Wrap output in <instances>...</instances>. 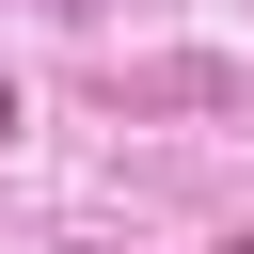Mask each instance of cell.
I'll return each instance as SVG.
<instances>
[{"instance_id": "obj_1", "label": "cell", "mask_w": 254, "mask_h": 254, "mask_svg": "<svg viewBox=\"0 0 254 254\" xmlns=\"http://www.w3.org/2000/svg\"><path fill=\"white\" fill-rule=\"evenodd\" d=\"M0 127H16V79H0Z\"/></svg>"}, {"instance_id": "obj_2", "label": "cell", "mask_w": 254, "mask_h": 254, "mask_svg": "<svg viewBox=\"0 0 254 254\" xmlns=\"http://www.w3.org/2000/svg\"><path fill=\"white\" fill-rule=\"evenodd\" d=\"M222 254H254V238H222Z\"/></svg>"}]
</instances>
